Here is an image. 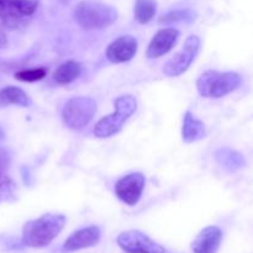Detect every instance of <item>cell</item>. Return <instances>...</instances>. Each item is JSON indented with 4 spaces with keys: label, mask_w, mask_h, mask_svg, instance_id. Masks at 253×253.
I'll list each match as a JSON object with an SVG mask.
<instances>
[{
    "label": "cell",
    "mask_w": 253,
    "mask_h": 253,
    "mask_svg": "<svg viewBox=\"0 0 253 253\" xmlns=\"http://www.w3.org/2000/svg\"><path fill=\"white\" fill-rule=\"evenodd\" d=\"M241 76L235 72L207 71L197 81V89L205 98L219 99L236 90L241 84Z\"/></svg>",
    "instance_id": "cell-3"
},
{
    "label": "cell",
    "mask_w": 253,
    "mask_h": 253,
    "mask_svg": "<svg viewBox=\"0 0 253 253\" xmlns=\"http://www.w3.org/2000/svg\"><path fill=\"white\" fill-rule=\"evenodd\" d=\"M82 73V66L76 61H66L54 71L53 79L58 84H69Z\"/></svg>",
    "instance_id": "cell-16"
},
{
    "label": "cell",
    "mask_w": 253,
    "mask_h": 253,
    "mask_svg": "<svg viewBox=\"0 0 253 253\" xmlns=\"http://www.w3.org/2000/svg\"><path fill=\"white\" fill-rule=\"evenodd\" d=\"M205 135H207V131H205L204 123L198 120L190 111H187L184 114V119H183V141L187 143H192L204 138Z\"/></svg>",
    "instance_id": "cell-14"
},
{
    "label": "cell",
    "mask_w": 253,
    "mask_h": 253,
    "mask_svg": "<svg viewBox=\"0 0 253 253\" xmlns=\"http://www.w3.org/2000/svg\"><path fill=\"white\" fill-rule=\"evenodd\" d=\"M137 47V40L133 36H120L109 44L106 48V57L111 63H125L135 57Z\"/></svg>",
    "instance_id": "cell-10"
},
{
    "label": "cell",
    "mask_w": 253,
    "mask_h": 253,
    "mask_svg": "<svg viewBox=\"0 0 253 253\" xmlns=\"http://www.w3.org/2000/svg\"><path fill=\"white\" fill-rule=\"evenodd\" d=\"M6 43H7L6 37L4 36V34H1V32H0V48H2V47L6 46Z\"/></svg>",
    "instance_id": "cell-23"
},
{
    "label": "cell",
    "mask_w": 253,
    "mask_h": 253,
    "mask_svg": "<svg viewBox=\"0 0 253 253\" xmlns=\"http://www.w3.org/2000/svg\"><path fill=\"white\" fill-rule=\"evenodd\" d=\"M222 241V231L217 226H208L198 234L192 244L194 253H216Z\"/></svg>",
    "instance_id": "cell-13"
},
{
    "label": "cell",
    "mask_w": 253,
    "mask_h": 253,
    "mask_svg": "<svg viewBox=\"0 0 253 253\" xmlns=\"http://www.w3.org/2000/svg\"><path fill=\"white\" fill-rule=\"evenodd\" d=\"M157 11V2L156 0H136L135 9V19L140 24H147L155 17Z\"/></svg>",
    "instance_id": "cell-18"
},
{
    "label": "cell",
    "mask_w": 253,
    "mask_h": 253,
    "mask_svg": "<svg viewBox=\"0 0 253 253\" xmlns=\"http://www.w3.org/2000/svg\"><path fill=\"white\" fill-rule=\"evenodd\" d=\"M200 49V39L198 36H189L185 40L182 49L175 53L163 67V73L168 77H178L187 72Z\"/></svg>",
    "instance_id": "cell-6"
},
{
    "label": "cell",
    "mask_w": 253,
    "mask_h": 253,
    "mask_svg": "<svg viewBox=\"0 0 253 253\" xmlns=\"http://www.w3.org/2000/svg\"><path fill=\"white\" fill-rule=\"evenodd\" d=\"M39 0H0V20L7 27H16L25 17L36 12Z\"/></svg>",
    "instance_id": "cell-7"
},
{
    "label": "cell",
    "mask_w": 253,
    "mask_h": 253,
    "mask_svg": "<svg viewBox=\"0 0 253 253\" xmlns=\"http://www.w3.org/2000/svg\"><path fill=\"white\" fill-rule=\"evenodd\" d=\"M64 225L66 216L62 214H46L27 221L22 227V244L32 249L48 246L61 234Z\"/></svg>",
    "instance_id": "cell-1"
},
{
    "label": "cell",
    "mask_w": 253,
    "mask_h": 253,
    "mask_svg": "<svg viewBox=\"0 0 253 253\" xmlns=\"http://www.w3.org/2000/svg\"><path fill=\"white\" fill-rule=\"evenodd\" d=\"M145 189V175L140 172L130 173L118 180L115 192L119 199L127 205H136Z\"/></svg>",
    "instance_id": "cell-9"
},
{
    "label": "cell",
    "mask_w": 253,
    "mask_h": 253,
    "mask_svg": "<svg viewBox=\"0 0 253 253\" xmlns=\"http://www.w3.org/2000/svg\"><path fill=\"white\" fill-rule=\"evenodd\" d=\"M137 109V100L133 95L119 96L115 100V111L100 119L94 127V135L98 138H106L120 132L124 124L132 116Z\"/></svg>",
    "instance_id": "cell-4"
},
{
    "label": "cell",
    "mask_w": 253,
    "mask_h": 253,
    "mask_svg": "<svg viewBox=\"0 0 253 253\" xmlns=\"http://www.w3.org/2000/svg\"><path fill=\"white\" fill-rule=\"evenodd\" d=\"M9 105L29 108L31 105V99L19 86H6L0 90V108H5Z\"/></svg>",
    "instance_id": "cell-15"
},
{
    "label": "cell",
    "mask_w": 253,
    "mask_h": 253,
    "mask_svg": "<svg viewBox=\"0 0 253 253\" xmlns=\"http://www.w3.org/2000/svg\"><path fill=\"white\" fill-rule=\"evenodd\" d=\"M195 14L193 10L184 9V10H174V11L167 12L166 15H162L158 20L160 24H177V22H192L195 20Z\"/></svg>",
    "instance_id": "cell-19"
},
{
    "label": "cell",
    "mask_w": 253,
    "mask_h": 253,
    "mask_svg": "<svg viewBox=\"0 0 253 253\" xmlns=\"http://www.w3.org/2000/svg\"><path fill=\"white\" fill-rule=\"evenodd\" d=\"M16 199V184L7 174L0 177V204Z\"/></svg>",
    "instance_id": "cell-20"
},
{
    "label": "cell",
    "mask_w": 253,
    "mask_h": 253,
    "mask_svg": "<svg viewBox=\"0 0 253 253\" xmlns=\"http://www.w3.org/2000/svg\"><path fill=\"white\" fill-rule=\"evenodd\" d=\"M179 39V31L173 27L162 29L153 36L147 48L148 58H160L167 54L177 43Z\"/></svg>",
    "instance_id": "cell-11"
},
{
    "label": "cell",
    "mask_w": 253,
    "mask_h": 253,
    "mask_svg": "<svg viewBox=\"0 0 253 253\" xmlns=\"http://www.w3.org/2000/svg\"><path fill=\"white\" fill-rule=\"evenodd\" d=\"M4 137H5L4 130H2V128H1V126H0V141H1V140H4Z\"/></svg>",
    "instance_id": "cell-24"
},
{
    "label": "cell",
    "mask_w": 253,
    "mask_h": 253,
    "mask_svg": "<svg viewBox=\"0 0 253 253\" xmlns=\"http://www.w3.org/2000/svg\"><path fill=\"white\" fill-rule=\"evenodd\" d=\"M47 69L43 67H39V68H31V69H24L17 73H15V78L17 81L26 82V83H34V82L41 81L46 77Z\"/></svg>",
    "instance_id": "cell-21"
},
{
    "label": "cell",
    "mask_w": 253,
    "mask_h": 253,
    "mask_svg": "<svg viewBox=\"0 0 253 253\" xmlns=\"http://www.w3.org/2000/svg\"><path fill=\"white\" fill-rule=\"evenodd\" d=\"M118 245L127 253H166L165 247L138 230H128L118 236Z\"/></svg>",
    "instance_id": "cell-8"
},
{
    "label": "cell",
    "mask_w": 253,
    "mask_h": 253,
    "mask_svg": "<svg viewBox=\"0 0 253 253\" xmlns=\"http://www.w3.org/2000/svg\"><path fill=\"white\" fill-rule=\"evenodd\" d=\"M96 113V103L90 96H73L64 104L62 110L63 123L71 130L85 127Z\"/></svg>",
    "instance_id": "cell-5"
},
{
    "label": "cell",
    "mask_w": 253,
    "mask_h": 253,
    "mask_svg": "<svg viewBox=\"0 0 253 253\" xmlns=\"http://www.w3.org/2000/svg\"><path fill=\"white\" fill-rule=\"evenodd\" d=\"M11 162V153L9 150L4 147H0V177L6 174L7 169L10 167Z\"/></svg>",
    "instance_id": "cell-22"
},
{
    "label": "cell",
    "mask_w": 253,
    "mask_h": 253,
    "mask_svg": "<svg viewBox=\"0 0 253 253\" xmlns=\"http://www.w3.org/2000/svg\"><path fill=\"white\" fill-rule=\"evenodd\" d=\"M216 161L226 169L234 170L240 169V168L244 167L245 160L242 157V155H240L236 151L231 150V148H220L216 152Z\"/></svg>",
    "instance_id": "cell-17"
},
{
    "label": "cell",
    "mask_w": 253,
    "mask_h": 253,
    "mask_svg": "<svg viewBox=\"0 0 253 253\" xmlns=\"http://www.w3.org/2000/svg\"><path fill=\"white\" fill-rule=\"evenodd\" d=\"M101 236L100 229L98 226H88L73 232L63 245L64 253H72L79 250L95 246Z\"/></svg>",
    "instance_id": "cell-12"
},
{
    "label": "cell",
    "mask_w": 253,
    "mask_h": 253,
    "mask_svg": "<svg viewBox=\"0 0 253 253\" xmlns=\"http://www.w3.org/2000/svg\"><path fill=\"white\" fill-rule=\"evenodd\" d=\"M74 19L83 29L103 30L118 20V11L105 2L84 0L76 6Z\"/></svg>",
    "instance_id": "cell-2"
}]
</instances>
